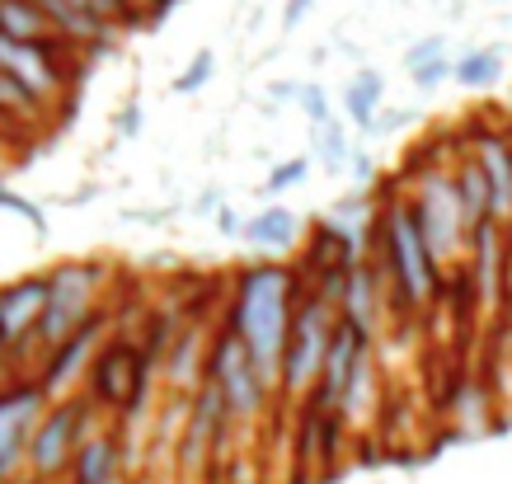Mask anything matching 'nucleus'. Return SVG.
<instances>
[{
  "label": "nucleus",
  "mask_w": 512,
  "mask_h": 484,
  "mask_svg": "<svg viewBox=\"0 0 512 484\" xmlns=\"http://www.w3.org/2000/svg\"><path fill=\"white\" fill-rule=\"evenodd\" d=\"M498 282H503V231H498V221H489L470 235V287H475L480 306H494Z\"/></svg>",
  "instance_id": "ddd939ff"
},
{
  "label": "nucleus",
  "mask_w": 512,
  "mask_h": 484,
  "mask_svg": "<svg viewBox=\"0 0 512 484\" xmlns=\"http://www.w3.org/2000/svg\"><path fill=\"white\" fill-rule=\"evenodd\" d=\"M38 10L47 15V24H62V29L76 33V38H104V19L85 15V10L66 5V0H38Z\"/></svg>",
  "instance_id": "4be33fe9"
},
{
  "label": "nucleus",
  "mask_w": 512,
  "mask_h": 484,
  "mask_svg": "<svg viewBox=\"0 0 512 484\" xmlns=\"http://www.w3.org/2000/svg\"><path fill=\"white\" fill-rule=\"evenodd\" d=\"M362 362H367V334L357 325H348V320H339L334 339H329V353H325V372L315 381V409H329V405L339 409Z\"/></svg>",
  "instance_id": "6e6552de"
},
{
  "label": "nucleus",
  "mask_w": 512,
  "mask_h": 484,
  "mask_svg": "<svg viewBox=\"0 0 512 484\" xmlns=\"http://www.w3.org/2000/svg\"><path fill=\"white\" fill-rule=\"evenodd\" d=\"M456 193H461V212H466L470 221V235L480 231V226H489L494 217V193H489V179H484V170L475 165V156L456 170Z\"/></svg>",
  "instance_id": "2eb2a0df"
},
{
  "label": "nucleus",
  "mask_w": 512,
  "mask_h": 484,
  "mask_svg": "<svg viewBox=\"0 0 512 484\" xmlns=\"http://www.w3.org/2000/svg\"><path fill=\"white\" fill-rule=\"evenodd\" d=\"M141 386H146L141 358L127 344H109L99 353V367H94V395H99V400L123 405V400H132V395L141 391Z\"/></svg>",
  "instance_id": "f8f14e48"
},
{
  "label": "nucleus",
  "mask_w": 512,
  "mask_h": 484,
  "mask_svg": "<svg viewBox=\"0 0 512 484\" xmlns=\"http://www.w3.org/2000/svg\"><path fill=\"white\" fill-rule=\"evenodd\" d=\"M381 99H386V80L376 76V71H362V76L343 90V104H348V113H353L357 127H372L376 104H381Z\"/></svg>",
  "instance_id": "412c9836"
},
{
  "label": "nucleus",
  "mask_w": 512,
  "mask_h": 484,
  "mask_svg": "<svg viewBox=\"0 0 512 484\" xmlns=\"http://www.w3.org/2000/svg\"><path fill=\"white\" fill-rule=\"evenodd\" d=\"M0 76H10L29 99H43L57 85V71L47 62V43H15L0 33Z\"/></svg>",
  "instance_id": "9b49d317"
},
{
  "label": "nucleus",
  "mask_w": 512,
  "mask_h": 484,
  "mask_svg": "<svg viewBox=\"0 0 512 484\" xmlns=\"http://www.w3.org/2000/svg\"><path fill=\"white\" fill-rule=\"evenodd\" d=\"M306 10H311V0H292V5H287V15H282V24H287V29H292V24H301V19H306Z\"/></svg>",
  "instance_id": "c756f323"
},
{
  "label": "nucleus",
  "mask_w": 512,
  "mask_h": 484,
  "mask_svg": "<svg viewBox=\"0 0 512 484\" xmlns=\"http://www.w3.org/2000/svg\"><path fill=\"white\" fill-rule=\"evenodd\" d=\"M451 76L461 80L466 90H484V85H494L503 76V52L498 47H470V52H461L451 62Z\"/></svg>",
  "instance_id": "6ab92c4d"
},
{
  "label": "nucleus",
  "mask_w": 512,
  "mask_h": 484,
  "mask_svg": "<svg viewBox=\"0 0 512 484\" xmlns=\"http://www.w3.org/2000/svg\"><path fill=\"white\" fill-rule=\"evenodd\" d=\"M118 438H90L85 447L76 452V484H113V475H118Z\"/></svg>",
  "instance_id": "f3484780"
},
{
  "label": "nucleus",
  "mask_w": 512,
  "mask_h": 484,
  "mask_svg": "<svg viewBox=\"0 0 512 484\" xmlns=\"http://www.w3.org/2000/svg\"><path fill=\"white\" fill-rule=\"evenodd\" d=\"M376 259H381L390 287L400 292L404 306H423L442 282V264L428 250L409 198H395L376 212Z\"/></svg>",
  "instance_id": "f03ea898"
},
{
  "label": "nucleus",
  "mask_w": 512,
  "mask_h": 484,
  "mask_svg": "<svg viewBox=\"0 0 512 484\" xmlns=\"http://www.w3.org/2000/svg\"><path fill=\"white\" fill-rule=\"evenodd\" d=\"M0 376H5V344H0Z\"/></svg>",
  "instance_id": "7c9ffc66"
},
{
  "label": "nucleus",
  "mask_w": 512,
  "mask_h": 484,
  "mask_svg": "<svg viewBox=\"0 0 512 484\" xmlns=\"http://www.w3.org/2000/svg\"><path fill=\"white\" fill-rule=\"evenodd\" d=\"M0 33L15 43H43L47 15L38 10V0H0Z\"/></svg>",
  "instance_id": "a211bd4d"
},
{
  "label": "nucleus",
  "mask_w": 512,
  "mask_h": 484,
  "mask_svg": "<svg viewBox=\"0 0 512 484\" xmlns=\"http://www.w3.org/2000/svg\"><path fill=\"white\" fill-rule=\"evenodd\" d=\"M245 240L259 245V250H287L296 240V217L287 207H268V212H259V217L245 226Z\"/></svg>",
  "instance_id": "aec40b11"
},
{
  "label": "nucleus",
  "mask_w": 512,
  "mask_h": 484,
  "mask_svg": "<svg viewBox=\"0 0 512 484\" xmlns=\"http://www.w3.org/2000/svg\"><path fill=\"white\" fill-rule=\"evenodd\" d=\"M456 428L461 433H484L489 428V395H484L480 381H461V395H456Z\"/></svg>",
  "instance_id": "5701e85b"
},
{
  "label": "nucleus",
  "mask_w": 512,
  "mask_h": 484,
  "mask_svg": "<svg viewBox=\"0 0 512 484\" xmlns=\"http://www.w3.org/2000/svg\"><path fill=\"white\" fill-rule=\"evenodd\" d=\"M85 400H66V405H57L52 414L43 419V428H38V438H33L29 447V461L38 475H57V470H66L71 461H76V442H80V428H85Z\"/></svg>",
  "instance_id": "1a4fd4ad"
},
{
  "label": "nucleus",
  "mask_w": 512,
  "mask_h": 484,
  "mask_svg": "<svg viewBox=\"0 0 512 484\" xmlns=\"http://www.w3.org/2000/svg\"><path fill=\"white\" fill-rule=\"evenodd\" d=\"M409 76H414V85H419V90H437V85L451 76V62L442 57V62H428V66H419V71H409Z\"/></svg>",
  "instance_id": "a878e982"
},
{
  "label": "nucleus",
  "mask_w": 512,
  "mask_h": 484,
  "mask_svg": "<svg viewBox=\"0 0 512 484\" xmlns=\"http://www.w3.org/2000/svg\"><path fill=\"white\" fill-rule=\"evenodd\" d=\"M376 311H381V273H376L372 264H362V259H357V264L348 268V282H343L339 320L357 325L362 334H372Z\"/></svg>",
  "instance_id": "4468645a"
},
{
  "label": "nucleus",
  "mask_w": 512,
  "mask_h": 484,
  "mask_svg": "<svg viewBox=\"0 0 512 484\" xmlns=\"http://www.w3.org/2000/svg\"><path fill=\"white\" fill-rule=\"evenodd\" d=\"M292 320H296V282L287 268L259 264L240 273V287H235L231 301V334L249 348V358H254V367H259L268 386H273V376H282Z\"/></svg>",
  "instance_id": "f257e3e1"
},
{
  "label": "nucleus",
  "mask_w": 512,
  "mask_h": 484,
  "mask_svg": "<svg viewBox=\"0 0 512 484\" xmlns=\"http://www.w3.org/2000/svg\"><path fill=\"white\" fill-rule=\"evenodd\" d=\"M94 282H99V268H90V264H62L47 278V315H43V325H38V339L47 344V353H57L71 334L85 329Z\"/></svg>",
  "instance_id": "39448f33"
},
{
  "label": "nucleus",
  "mask_w": 512,
  "mask_h": 484,
  "mask_svg": "<svg viewBox=\"0 0 512 484\" xmlns=\"http://www.w3.org/2000/svg\"><path fill=\"white\" fill-rule=\"evenodd\" d=\"M47 315V278H24L0 292V344L19 348L29 334H38Z\"/></svg>",
  "instance_id": "9d476101"
},
{
  "label": "nucleus",
  "mask_w": 512,
  "mask_h": 484,
  "mask_svg": "<svg viewBox=\"0 0 512 484\" xmlns=\"http://www.w3.org/2000/svg\"><path fill=\"white\" fill-rule=\"evenodd\" d=\"M212 386L221 391L231 419H249V414L268 400V381L259 376V367H254V358H249V348L235 339L231 329L217 339V353H212Z\"/></svg>",
  "instance_id": "423d86ee"
},
{
  "label": "nucleus",
  "mask_w": 512,
  "mask_h": 484,
  "mask_svg": "<svg viewBox=\"0 0 512 484\" xmlns=\"http://www.w3.org/2000/svg\"><path fill=\"white\" fill-rule=\"evenodd\" d=\"M43 409H47L43 386H10V391H0V480L33 447L38 428H43Z\"/></svg>",
  "instance_id": "0eeeda50"
},
{
  "label": "nucleus",
  "mask_w": 512,
  "mask_h": 484,
  "mask_svg": "<svg viewBox=\"0 0 512 484\" xmlns=\"http://www.w3.org/2000/svg\"><path fill=\"white\" fill-rule=\"evenodd\" d=\"M442 47H447V38H442V33H428V38H419V43L404 52V66L419 71V66H428V62H442Z\"/></svg>",
  "instance_id": "b1692460"
},
{
  "label": "nucleus",
  "mask_w": 512,
  "mask_h": 484,
  "mask_svg": "<svg viewBox=\"0 0 512 484\" xmlns=\"http://www.w3.org/2000/svg\"><path fill=\"white\" fill-rule=\"evenodd\" d=\"M409 207L419 217V231L428 240L437 264H451L461 250H470V221L461 212V193H456V174L428 170L409 193Z\"/></svg>",
  "instance_id": "7ed1b4c3"
},
{
  "label": "nucleus",
  "mask_w": 512,
  "mask_h": 484,
  "mask_svg": "<svg viewBox=\"0 0 512 484\" xmlns=\"http://www.w3.org/2000/svg\"><path fill=\"white\" fill-rule=\"evenodd\" d=\"M334 306L320 297H306L296 306V320H292V339H287V358H282V391L287 395H306L320 381L325 372V353H329V339H334Z\"/></svg>",
  "instance_id": "20e7f679"
},
{
  "label": "nucleus",
  "mask_w": 512,
  "mask_h": 484,
  "mask_svg": "<svg viewBox=\"0 0 512 484\" xmlns=\"http://www.w3.org/2000/svg\"><path fill=\"white\" fill-rule=\"evenodd\" d=\"M296 99L306 104V113H311V123H320V127L329 123V104H325V94L315 90V85H306V90H296Z\"/></svg>",
  "instance_id": "bb28decb"
},
{
  "label": "nucleus",
  "mask_w": 512,
  "mask_h": 484,
  "mask_svg": "<svg viewBox=\"0 0 512 484\" xmlns=\"http://www.w3.org/2000/svg\"><path fill=\"white\" fill-rule=\"evenodd\" d=\"M306 170H311V160H292V165H282V170H273L268 188H287V184H296V179H301Z\"/></svg>",
  "instance_id": "c85d7f7f"
},
{
  "label": "nucleus",
  "mask_w": 512,
  "mask_h": 484,
  "mask_svg": "<svg viewBox=\"0 0 512 484\" xmlns=\"http://www.w3.org/2000/svg\"><path fill=\"white\" fill-rule=\"evenodd\" d=\"M207 76H212V52H202V57H193L184 76L174 80V90H179V94H193V90H202V85H207Z\"/></svg>",
  "instance_id": "393cba45"
},
{
  "label": "nucleus",
  "mask_w": 512,
  "mask_h": 484,
  "mask_svg": "<svg viewBox=\"0 0 512 484\" xmlns=\"http://www.w3.org/2000/svg\"><path fill=\"white\" fill-rule=\"evenodd\" d=\"M66 5H76V10H85V15H94V19H104V24L123 10V0H66Z\"/></svg>",
  "instance_id": "cd10ccee"
},
{
  "label": "nucleus",
  "mask_w": 512,
  "mask_h": 484,
  "mask_svg": "<svg viewBox=\"0 0 512 484\" xmlns=\"http://www.w3.org/2000/svg\"><path fill=\"white\" fill-rule=\"evenodd\" d=\"M99 320H90V325L80 329V334H71V339H66L62 348H57V353H52V358H47V376H43V391H57V386H62L66 376L76 372L80 362L90 358L94 353V339H99Z\"/></svg>",
  "instance_id": "dca6fc26"
}]
</instances>
